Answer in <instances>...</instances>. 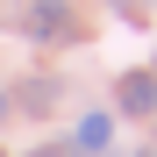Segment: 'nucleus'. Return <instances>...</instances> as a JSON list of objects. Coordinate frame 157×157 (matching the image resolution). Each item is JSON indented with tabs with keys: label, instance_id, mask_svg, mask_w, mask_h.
<instances>
[{
	"label": "nucleus",
	"instance_id": "obj_3",
	"mask_svg": "<svg viewBox=\"0 0 157 157\" xmlns=\"http://www.w3.org/2000/svg\"><path fill=\"white\" fill-rule=\"evenodd\" d=\"M107 143H114V114H107V107L78 114V128H71V150H78V157H100Z\"/></svg>",
	"mask_w": 157,
	"mask_h": 157
},
{
	"label": "nucleus",
	"instance_id": "obj_10",
	"mask_svg": "<svg viewBox=\"0 0 157 157\" xmlns=\"http://www.w3.org/2000/svg\"><path fill=\"white\" fill-rule=\"evenodd\" d=\"M150 150H157V143H150Z\"/></svg>",
	"mask_w": 157,
	"mask_h": 157
},
{
	"label": "nucleus",
	"instance_id": "obj_5",
	"mask_svg": "<svg viewBox=\"0 0 157 157\" xmlns=\"http://www.w3.org/2000/svg\"><path fill=\"white\" fill-rule=\"evenodd\" d=\"M36 157H78V150H71V143H43Z\"/></svg>",
	"mask_w": 157,
	"mask_h": 157
},
{
	"label": "nucleus",
	"instance_id": "obj_7",
	"mask_svg": "<svg viewBox=\"0 0 157 157\" xmlns=\"http://www.w3.org/2000/svg\"><path fill=\"white\" fill-rule=\"evenodd\" d=\"M0 14H7V0H0Z\"/></svg>",
	"mask_w": 157,
	"mask_h": 157
},
{
	"label": "nucleus",
	"instance_id": "obj_8",
	"mask_svg": "<svg viewBox=\"0 0 157 157\" xmlns=\"http://www.w3.org/2000/svg\"><path fill=\"white\" fill-rule=\"evenodd\" d=\"M143 157H157V150H143Z\"/></svg>",
	"mask_w": 157,
	"mask_h": 157
},
{
	"label": "nucleus",
	"instance_id": "obj_9",
	"mask_svg": "<svg viewBox=\"0 0 157 157\" xmlns=\"http://www.w3.org/2000/svg\"><path fill=\"white\" fill-rule=\"evenodd\" d=\"M0 157H7V150H0Z\"/></svg>",
	"mask_w": 157,
	"mask_h": 157
},
{
	"label": "nucleus",
	"instance_id": "obj_6",
	"mask_svg": "<svg viewBox=\"0 0 157 157\" xmlns=\"http://www.w3.org/2000/svg\"><path fill=\"white\" fill-rule=\"evenodd\" d=\"M0 121H7V100H0Z\"/></svg>",
	"mask_w": 157,
	"mask_h": 157
},
{
	"label": "nucleus",
	"instance_id": "obj_4",
	"mask_svg": "<svg viewBox=\"0 0 157 157\" xmlns=\"http://www.w3.org/2000/svg\"><path fill=\"white\" fill-rule=\"evenodd\" d=\"M57 78H21V114H50V107H57Z\"/></svg>",
	"mask_w": 157,
	"mask_h": 157
},
{
	"label": "nucleus",
	"instance_id": "obj_1",
	"mask_svg": "<svg viewBox=\"0 0 157 157\" xmlns=\"http://www.w3.org/2000/svg\"><path fill=\"white\" fill-rule=\"evenodd\" d=\"M21 36H36V43H78V7L71 0H29Z\"/></svg>",
	"mask_w": 157,
	"mask_h": 157
},
{
	"label": "nucleus",
	"instance_id": "obj_2",
	"mask_svg": "<svg viewBox=\"0 0 157 157\" xmlns=\"http://www.w3.org/2000/svg\"><path fill=\"white\" fill-rule=\"evenodd\" d=\"M114 100H121V114H157V71H121Z\"/></svg>",
	"mask_w": 157,
	"mask_h": 157
}]
</instances>
